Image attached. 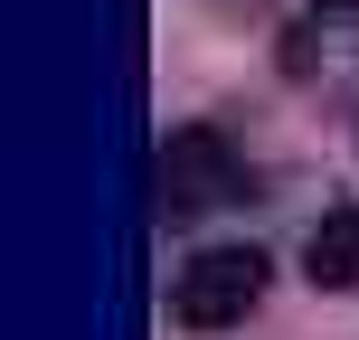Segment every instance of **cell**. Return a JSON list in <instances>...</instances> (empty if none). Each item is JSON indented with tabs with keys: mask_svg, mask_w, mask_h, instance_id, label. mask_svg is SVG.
Segmentation results:
<instances>
[{
	"mask_svg": "<svg viewBox=\"0 0 359 340\" xmlns=\"http://www.w3.org/2000/svg\"><path fill=\"white\" fill-rule=\"evenodd\" d=\"M255 303H265V255L255 246H198L170 274V322L180 331H236Z\"/></svg>",
	"mask_w": 359,
	"mask_h": 340,
	"instance_id": "obj_2",
	"label": "cell"
},
{
	"mask_svg": "<svg viewBox=\"0 0 359 340\" xmlns=\"http://www.w3.org/2000/svg\"><path fill=\"white\" fill-rule=\"evenodd\" d=\"M303 274H312L322 293H350V284H359V198L322 208V227L303 236Z\"/></svg>",
	"mask_w": 359,
	"mask_h": 340,
	"instance_id": "obj_3",
	"label": "cell"
},
{
	"mask_svg": "<svg viewBox=\"0 0 359 340\" xmlns=\"http://www.w3.org/2000/svg\"><path fill=\"white\" fill-rule=\"evenodd\" d=\"M246 198V161L217 123H170L161 132V161H151V208L161 227H198V217L236 208Z\"/></svg>",
	"mask_w": 359,
	"mask_h": 340,
	"instance_id": "obj_1",
	"label": "cell"
},
{
	"mask_svg": "<svg viewBox=\"0 0 359 340\" xmlns=\"http://www.w3.org/2000/svg\"><path fill=\"white\" fill-rule=\"evenodd\" d=\"M322 10H359V0H322Z\"/></svg>",
	"mask_w": 359,
	"mask_h": 340,
	"instance_id": "obj_4",
	"label": "cell"
},
{
	"mask_svg": "<svg viewBox=\"0 0 359 340\" xmlns=\"http://www.w3.org/2000/svg\"><path fill=\"white\" fill-rule=\"evenodd\" d=\"M350 123H359V114H350Z\"/></svg>",
	"mask_w": 359,
	"mask_h": 340,
	"instance_id": "obj_5",
	"label": "cell"
}]
</instances>
